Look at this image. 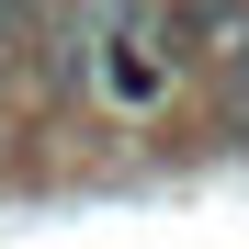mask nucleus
Listing matches in <instances>:
<instances>
[{"label": "nucleus", "mask_w": 249, "mask_h": 249, "mask_svg": "<svg viewBox=\"0 0 249 249\" xmlns=\"http://www.w3.org/2000/svg\"><path fill=\"white\" fill-rule=\"evenodd\" d=\"M102 23H113V91L147 102V91H159V34H147V12H136V0H113Z\"/></svg>", "instance_id": "obj_1"}]
</instances>
